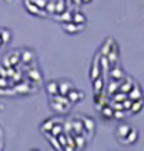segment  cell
<instances>
[{
	"label": "cell",
	"mask_w": 144,
	"mask_h": 151,
	"mask_svg": "<svg viewBox=\"0 0 144 151\" xmlns=\"http://www.w3.org/2000/svg\"><path fill=\"white\" fill-rule=\"evenodd\" d=\"M49 105H50V109L55 113H66L69 112L71 102L67 98V95L59 94V95H55V97H49Z\"/></svg>",
	"instance_id": "cell-1"
},
{
	"label": "cell",
	"mask_w": 144,
	"mask_h": 151,
	"mask_svg": "<svg viewBox=\"0 0 144 151\" xmlns=\"http://www.w3.org/2000/svg\"><path fill=\"white\" fill-rule=\"evenodd\" d=\"M24 7H25V10H27L30 14H32V16H38V17L45 18V17H48V14H49L45 9L38 7L35 3H32L31 0H24Z\"/></svg>",
	"instance_id": "cell-2"
},
{
	"label": "cell",
	"mask_w": 144,
	"mask_h": 151,
	"mask_svg": "<svg viewBox=\"0 0 144 151\" xmlns=\"http://www.w3.org/2000/svg\"><path fill=\"white\" fill-rule=\"evenodd\" d=\"M130 130H132V126H130V124H127V123L119 124V126L116 127V132H115L117 141H119V143H122V144H125L129 133H130Z\"/></svg>",
	"instance_id": "cell-3"
},
{
	"label": "cell",
	"mask_w": 144,
	"mask_h": 151,
	"mask_svg": "<svg viewBox=\"0 0 144 151\" xmlns=\"http://www.w3.org/2000/svg\"><path fill=\"white\" fill-rule=\"evenodd\" d=\"M86 24H76L74 21H69V22H62V28H63L64 32L70 34V35H74V34L80 32L81 29H84Z\"/></svg>",
	"instance_id": "cell-4"
},
{
	"label": "cell",
	"mask_w": 144,
	"mask_h": 151,
	"mask_svg": "<svg viewBox=\"0 0 144 151\" xmlns=\"http://www.w3.org/2000/svg\"><path fill=\"white\" fill-rule=\"evenodd\" d=\"M101 52H98L95 55V59L92 62V66H91V73H90V78L91 80H95L96 77H99L101 74Z\"/></svg>",
	"instance_id": "cell-5"
},
{
	"label": "cell",
	"mask_w": 144,
	"mask_h": 151,
	"mask_svg": "<svg viewBox=\"0 0 144 151\" xmlns=\"http://www.w3.org/2000/svg\"><path fill=\"white\" fill-rule=\"evenodd\" d=\"M67 98L70 99V102L71 104H77V102H80L81 99H84V98H86V94H84L83 91H80V90L73 88V90L67 94Z\"/></svg>",
	"instance_id": "cell-6"
},
{
	"label": "cell",
	"mask_w": 144,
	"mask_h": 151,
	"mask_svg": "<svg viewBox=\"0 0 144 151\" xmlns=\"http://www.w3.org/2000/svg\"><path fill=\"white\" fill-rule=\"evenodd\" d=\"M74 88V84L69 80H59V91L62 95H67Z\"/></svg>",
	"instance_id": "cell-7"
},
{
	"label": "cell",
	"mask_w": 144,
	"mask_h": 151,
	"mask_svg": "<svg viewBox=\"0 0 144 151\" xmlns=\"http://www.w3.org/2000/svg\"><path fill=\"white\" fill-rule=\"evenodd\" d=\"M109 62H111V66H115L117 63V59H119V48H117V43L115 42L112 45V48L109 50V53L107 55Z\"/></svg>",
	"instance_id": "cell-8"
},
{
	"label": "cell",
	"mask_w": 144,
	"mask_h": 151,
	"mask_svg": "<svg viewBox=\"0 0 144 151\" xmlns=\"http://www.w3.org/2000/svg\"><path fill=\"white\" fill-rule=\"evenodd\" d=\"M53 18L56 20V21H59L60 24L62 22H69V21H73V11H64V13H62V14H55Z\"/></svg>",
	"instance_id": "cell-9"
},
{
	"label": "cell",
	"mask_w": 144,
	"mask_h": 151,
	"mask_svg": "<svg viewBox=\"0 0 144 151\" xmlns=\"http://www.w3.org/2000/svg\"><path fill=\"white\" fill-rule=\"evenodd\" d=\"M46 90H48L49 97H55V95H59L60 91H59V81H49L46 84Z\"/></svg>",
	"instance_id": "cell-10"
},
{
	"label": "cell",
	"mask_w": 144,
	"mask_h": 151,
	"mask_svg": "<svg viewBox=\"0 0 144 151\" xmlns=\"http://www.w3.org/2000/svg\"><path fill=\"white\" fill-rule=\"evenodd\" d=\"M81 120L84 122V132H87L88 134L94 133V129H95V122H94L91 118H88V116H83Z\"/></svg>",
	"instance_id": "cell-11"
},
{
	"label": "cell",
	"mask_w": 144,
	"mask_h": 151,
	"mask_svg": "<svg viewBox=\"0 0 144 151\" xmlns=\"http://www.w3.org/2000/svg\"><path fill=\"white\" fill-rule=\"evenodd\" d=\"M127 97L130 98V99H133V101L141 99V98H143V92H141V88H140L139 86H136V84H134L133 88H132V90L127 92Z\"/></svg>",
	"instance_id": "cell-12"
},
{
	"label": "cell",
	"mask_w": 144,
	"mask_h": 151,
	"mask_svg": "<svg viewBox=\"0 0 144 151\" xmlns=\"http://www.w3.org/2000/svg\"><path fill=\"white\" fill-rule=\"evenodd\" d=\"M20 52H21V60L25 63V65H30L31 62H34L35 55H34V52H32L31 49H22Z\"/></svg>",
	"instance_id": "cell-13"
},
{
	"label": "cell",
	"mask_w": 144,
	"mask_h": 151,
	"mask_svg": "<svg viewBox=\"0 0 144 151\" xmlns=\"http://www.w3.org/2000/svg\"><path fill=\"white\" fill-rule=\"evenodd\" d=\"M101 118L105 120H111L115 118V111H113L109 105H104L101 109Z\"/></svg>",
	"instance_id": "cell-14"
},
{
	"label": "cell",
	"mask_w": 144,
	"mask_h": 151,
	"mask_svg": "<svg viewBox=\"0 0 144 151\" xmlns=\"http://www.w3.org/2000/svg\"><path fill=\"white\" fill-rule=\"evenodd\" d=\"M0 35H1V39H3V43L4 45H9L11 42V38H13V34L9 28H0Z\"/></svg>",
	"instance_id": "cell-15"
},
{
	"label": "cell",
	"mask_w": 144,
	"mask_h": 151,
	"mask_svg": "<svg viewBox=\"0 0 144 151\" xmlns=\"http://www.w3.org/2000/svg\"><path fill=\"white\" fill-rule=\"evenodd\" d=\"M137 140H139V132L134 129V127H132V130H130V133H129L125 144H134Z\"/></svg>",
	"instance_id": "cell-16"
},
{
	"label": "cell",
	"mask_w": 144,
	"mask_h": 151,
	"mask_svg": "<svg viewBox=\"0 0 144 151\" xmlns=\"http://www.w3.org/2000/svg\"><path fill=\"white\" fill-rule=\"evenodd\" d=\"M73 21L76 24H86L87 17L81 13V11H73Z\"/></svg>",
	"instance_id": "cell-17"
},
{
	"label": "cell",
	"mask_w": 144,
	"mask_h": 151,
	"mask_svg": "<svg viewBox=\"0 0 144 151\" xmlns=\"http://www.w3.org/2000/svg\"><path fill=\"white\" fill-rule=\"evenodd\" d=\"M67 10V1L66 0H56V10L55 14H62Z\"/></svg>",
	"instance_id": "cell-18"
},
{
	"label": "cell",
	"mask_w": 144,
	"mask_h": 151,
	"mask_svg": "<svg viewBox=\"0 0 144 151\" xmlns=\"http://www.w3.org/2000/svg\"><path fill=\"white\" fill-rule=\"evenodd\" d=\"M144 106V99H137V101H133V105H132V109H130V112L132 113H136V112H140Z\"/></svg>",
	"instance_id": "cell-19"
},
{
	"label": "cell",
	"mask_w": 144,
	"mask_h": 151,
	"mask_svg": "<svg viewBox=\"0 0 144 151\" xmlns=\"http://www.w3.org/2000/svg\"><path fill=\"white\" fill-rule=\"evenodd\" d=\"M92 87L95 92H102L104 91V80H101L99 77H96L95 80H92Z\"/></svg>",
	"instance_id": "cell-20"
},
{
	"label": "cell",
	"mask_w": 144,
	"mask_h": 151,
	"mask_svg": "<svg viewBox=\"0 0 144 151\" xmlns=\"http://www.w3.org/2000/svg\"><path fill=\"white\" fill-rule=\"evenodd\" d=\"M111 77H112V78H115V80H122V78H123L122 69H119V67L112 69V70H111Z\"/></svg>",
	"instance_id": "cell-21"
},
{
	"label": "cell",
	"mask_w": 144,
	"mask_h": 151,
	"mask_svg": "<svg viewBox=\"0 0 144 151\" xmlns=\"http://www.w3.org/2000/svg\"><path fill=\"white\" fill-rule=\"evenodd\" d=\"M45 10L48 11L49 14H55V10H56V0H49Z\"/></svg>",
	"instance_id": "cell-22"
},
{
	"label": "cell",
	"mask_w": 144,
	"mask_h": 151,
	"mask_svg": "<svg viewBox=\"0 0 144 151\" xmlns=\"http://www.w3.org/2000/svg\"><path fill=\"white\" fill-rule=\"evenodd\" d=\"M31 1H32V3H35L38 7H41V9H45V7H46V4H48L49 0H31Z\"/></svg>",
	"instance_id": "cell-23"
},
{
	"label": "cell",
	"mask_w": 144,
	"mask_h": 151,
	"mask_svg": "<svg viewBox=\"0 0 144 151\" xmlns=\"http://www.w3.org/2000/svg\"><path fill=\"white\" fill-rule=\"evenodd\" d=\"M91 1H92V0H83V3H84V4H88V3H91Z\"/></svg>",
	"instance_id": "cell-24"
},
{
	"label": "cell",
	"mask_w": 144,
	"mask_h": 151,
	"mask_svg": "<svg viewBox=\"0 0 144 151\" xmlns=\"http://www.w3.org/2000/svg\"><path fill=\"white\" fill-rule=\"evenodd\" d=\"M4 43H3V39H1V35H0V46H3Z\"/></svg>",
	"instance_id": "cell-25"
},
{
	"label": "cell",
	"mask_w": 144,
	"mask_h": 151,
	"mask_svg": "<svg viewBox=\"0 0 144 151\" xmlns=\"http://www.w3.org/2000/svg\"><path fill=\"white\" fill-rule=\"evenodd\" d=\"M66 1H67V3H69V1H70V3H71V1H73V0H66Z\"/></svg>",
	"instance_id": "cell-26"
},
{
	"label": "cell",
	"mask_w": 144,
	"mask_h": 151,
	"mask_svg": "<svg viewBox=\"0 0 144 151\" xmlns=\"http://www.w3.org/2000/svg\"><path fill=\"white\" fill-rule=\"evenodd\" d=\"M6 1H7V3H11V0H6Z\"/></svg>",
	"instance_id": "cell-27"
}]
</instances>
